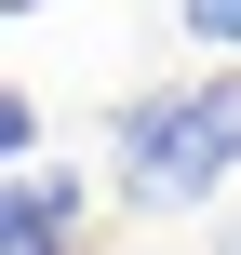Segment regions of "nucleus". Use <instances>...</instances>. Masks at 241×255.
Masks as SVG:
<instances>
[{
	"instance_id": "obj_1",
	"label": "nucleus",
	"mask_w": 241,
	"mask_h": 255,
	"mask_svg": "<svg viewBox=\"0 0 241 255\" xmlns=\"http://www.w3.org/2000/svg\"><path fill=\"white\" fill-rule=\"evenodd\" d=\"M107 175H121V215H201L241 175V67H188L134 94L107 121Z\"/></svg>"
},
{
	"instance_id": "obj_2",
	"label": "nucleus",
	"mask_w": 241,
	"mask_h": 255,
	"mask_svg": "<svg viewBox=\"0 0 241 255\" xmlns=\"http://www.w3.org/2000/svg\"><path fill=\"white\" fill-rule=\"evenodd\" d=\"M80 215H94V175H0V255H67L80 242Z\"/></svg>"
},
{
	"instance_id": "obj_3",
	"label": "nucleus",
	"mask_w": 241,
	"mask_h": 255,
	"mask_svg": "<svg viewBox=\"0 0 241 255\" xmlns=\"http://www.w3.org/2000/svg\"><path fill=\"white\" fill-rule=\"evenodd\" d=\"M174 27H188L201 54H241V0H174Z\"/></svg>"
},
{
	"instance_id": "obj_4",
	"label": "nucleus",
	"mask_w": 241,
	"mask_h": 255,
	"mask_svg": "<svg viewBox=\"0 0 241 255\" xmlns=\"http://www.w3.org/2000/svg\"><path fill=\"white\" fill-rule=\"evenodd\" d=\"M0 13H40V0H0Z\"/></svg>"
}]
</instances>
